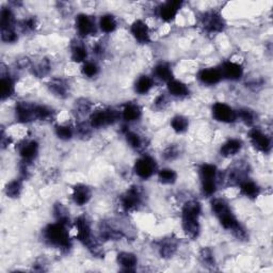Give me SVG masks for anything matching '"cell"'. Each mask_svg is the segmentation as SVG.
<instances>
[{
    "label": "cell",
    "instance_id": "19",
    "mask_svg": "<svg viewBox=\"0 0 273 273\" xmlns=\"http://www.w3.org/2000/svg\"><path fill=\"white\" fill-rule=\"evenodd\" d=\"M47 88L57 97L60 98H65L68 92H69V86L67 84V81L63 78H53L49 80L48 84H47Z\"/></svg>",
    "mask_w": 273,
    "mask_h": 273
},
{
    "label": "cell",
    "instance_id": "37",
    "mask_svg": "<svg viewBox=\"0 0 273 273\" xmlns=\"http://www.w3.org/2000/svg\"><path fill=\"white\" fill-rule=\"evenodd\" d=\"M35 121H46L53 116V109L45 105H34L33 107Z\"/></svg>",
    "mask_w": 273,
    "mask_h": 273
},
{
    "label": "cell",
    "instance_id": "8",
    "mask_svg": "<svg viewBox=\"0 0 273 273\" xmlns=\"http://www.w3.org/2000/svg\"><path fill=\"white\" fill-rule=\"evenodd\" d=\"M212 117L215 118L217 122L223 124H231L237 121L236 110H234L232 107L225 103H215L212 105L211 108Z\"/></svg>",
    "mask_w": 273,
    "mask_h": 273
},
{
    "label": "cell",
    "instance_id": "43",
    "mask_svg": "<svg viewBox=\"0 0 273 273\" xmlns=\"http://www.w3.org/2000/svg\"><path fill=\"white\" fill-rule=\"evenodd\" d=\"M200 260L205 267H213L215 266V257H213V253L209 247L202 249L200 252Z\"/></svg>",
    "mask_w": 273,
    "mask_h": 273
},
{
    "label": "cell",
    "instance_id": "14",
    "mask_svg": "<svg viewBox=\"0 0 273 273\" xmlns=\"http://www.w3.org/2000/svg\"><path fill=\"white\" fill-rule=\"evenodd\" d=\"M220 72L223 79L237 81L242 78L244 69L243 66L239 63H236L233 61H225L220 67Z\"/></svg>",
    "mask_w": 273,
    "mask_h": 273
},
{
    "label": "cell",
    "instance_id": "1",
    "mask_svg": "<svg viewBox=\"0 0 273 273\" xmlns=\"http://www.w3.org/2000/svg\"><path fill=\"white\" fill-rule=\"evenodd\" d=\"M210 206L211 211L218 218L223 229L232 232L236 238L240 240L246 238L247 234L245 229L240 224L238 219L236 218L227 201L224 198L216 197L211 201Z\"/></svg>",
    "mask_w": 273,
    "mask_h": 273
},
{
    "label": "cell",
    "instance_id": "47",
    "mask_svg": "<svg viewBox=\"0 0 273 273\" xmlns=\"http://www.w3.org/2000/svg\"><path fill=\"white\" fill-rule=\"evenodd\" d=\"M19 27L21 28L22 31L25 32H31L33 31L35 28H37V20L33 17H28L22 19L19 23Z\"/></svg>",
    "mask_w": 273,
    "mask_h": 273
},
{
    "label": "cell",
    "instance_id": "2",
    "mask_svg": "<svg viewBox=\"0 0 273 273\" xmlns=\"http://www.w3.org/2000/svg\"><path fill=\"white\" fill-rule=\"evenodd\" d=\"M202 205L198 201L186 202L182 210V227L184 233L191 239H196L201 233Z\"/></svg>",
    "mask_w": 273,
    "mask_h": 273
},
{
    "label": "cell",
    "instance_id": "44",
    "mask_svg": "<svg viewBox=\"0 0 273 273\" xmlns=\"http://www.w3.org/2000/svg\"><path fill=\"white\" fill-rule=\"evenodd\" d=\"M176 251V244L172 240H165L161 242L159 246V252L162 257H171Z\"/></svg>",
    "mask_w": 273,
    "mask_h": 273
},
{
    "label": "cell",
    "instance_id": "26",
    "mask_svg": "<svg viewBox=\"0 0 273 273\" xmlns=\"http://www.w3.org/2000/svg\"><path fill=\"white\" fill-rule=\"evenodd\" d=\"M240 193L247 198H256L260 194V187L253 181L245 179L239 185Z\"/></svg>",
    "mask_w": 273,
    "mask_h": 273
},
{
    "label": "cell",
    "instance_id": "7",
    "mask_svg": "<svg viewBox=\"0 0 273 273\" xmlns=\"http://www.w3.org/2000/svg\"><path fill=\"white\" fill-rule=\"evenodd\" d=\"M120 203L125 211L137 210L143 203V193L139 187H130L121 195Z\"/></svg>",
    "mask_w": 273,
    "mask_h": 273
},
{
    "label": "cell",
    "instance_id": "13",
    "mask_svg": "<svg viewBox=\"0 0 273 273\" xmlns=\"http://www.w3.org/2000/svg\"><path fill=\"white\" fill-rule=\"evenodd\" d=\"M130 33L140 44H148L151 42V31L147 23L141 19L135 20L130 26Z\"/></svg>",
    "mask_w": 273,
    "mask_h": 273
},
{
    "label": "cell",
    "instance_id": "3",
    "mask_svg": "<svg viewBox=\"0 0 273 273\" xmlns=\"http://www.w3.org/2000/svg\"><path fill=\"white\" fill-rule=\"evenodd\" d=\"M67 227L68 224L59 221L46 225L42 232L44 241L61 250H69L72 246V239H70Z\"/></svg>",
    "mask_w": 273,
    "mask_h": 273
},
{
    "label": "cell",
    "instance_id": "45",
    "mask_svg": "<svg viewBox=\"0 0 273 273\" xmlns=\"http://www.w3.org/2000/svg\"><path fill=\"white\" fill-rule=\"evenodd\" d=\"M162 156H163L164 160L173 161L180 156V148L177 147L176 145H170L169 147L164 150Z\"/></svg>",
    "mask_w": 273,
    "mask_h": 273
},
{
    "label": "cell",
    "instance_id": "41",
    "mask_svg": "<svg viewBox=\"0 0 273 273\" xmlns=\"http://www.w3.org/2000/svg\"><path fill=\"white\" fill-rule=\"evenodd\" d=\"M81 73L82 75L88 78H94V77H96L100 73V66L95 62L86 61L85 63H82Z\"/></svg>",
    "mask_w": 273,
    "mask_h": 273
},
{
    "label": "cell",
    "instance_id": "21",
    "mask_svg": "<svg viewBox=\"0 0 273 273\" xmlns=\"http://www.w3.org/2000/svg\"><path fill=\"white\" fill-rule=\"evenodd\" d=\"M142 116L140 106L136 103H127L121 111V117L126 123H133L139 121Z\"/></svg>",
    "mask_w": 273,
    "mask_h": 273
},
{
    "label": "cell",
    "instance_id": "16",
    "mask_svg": "<svg viewBox=\"0 0 273 273\" xmlns=\"http://www.w3.org/2000/svg\"><path fill=\"white\" fill-rule=\"evenodd\" d=\"M197 79L200 82L206 86H216L223 79L220 68L218 67H207L202 68L197 73Z\"/></svg>",
    "mask_w": 273,
    "mask_h": 273
},
{
    "label": "cell",
    "instance_id": "35",
    "mask_svg": "<svg viewBox=\"0 0 273 273\" xmlns=\"http://www.w3.org/2000/svg\"><path fill=\"white\" fill-rule=\"evenodd\" d=\"M158 181L163 185H173L177 181V173L171 168H163L157 171Z\"/></svg>",
    "mask_w": 273,
    "mask_h": 273
},
{
    "label": "cell",
    "instance_id": "48",
    "mask_svg": "<svg viewBox=\"0 0 273 273\" xmlns=\"http://www.w3.org/2000/svg\"><path fill=\"white\" fill-rule=\"evenodd\" d=\"M154 103H155V107L158 110H163L165 108V106L168 105V100H167V97L164 96V95L161 94V95H159L158 97H156V100Z\"/></svg>",
    "mask_w": 273,
    "mask_h": 273
},
{
    "label": "cell",
    "instance_id": "23",
    "mask_svg": "<svg viewBox=\"0 0 273 273\" xmlns=\"http://www.w3.org/2000/svg\"><path fill=\"white\" fill-rule=\"evenodd\" d=\"M15 92V82L9 74H3L0 78V96L2 101L10 98Z\"/></svg>",
    "mask_w": 273,
    "mask_h": 273
},
{
    "label": "cell",
    "instance_id": "29",
    "mask_svg": "<svg viewBox=\"0 0 273 273\" xmlns=\"http://www.w3.org/2000/svg\"><path fill=\"white\" fill-rule=\"evenodd\" d=\"M101 236L105 240H120L124 235L121 230L112 227L108 223H104L102 224Z\"/></svg>",
    "mask_w": 273,
    "mask_h": 273
},
{
    "label": "cell",
    "instance_id": "10",
    "mask_svg": "<svg viewBox=\"0 0 273 273\" xmlns=\"http://www.w3.org/2000/svg\"><path fill=\"white\" fill-rule=\"evenodd\" d=\"M202 23H203L204 29L208 33H219L222 32L225 28V20L223 16L216 11H210L204 14V17L202 18Z\"/></svg>",
    "mask_w": 273,
    "mask_h": 273
},
{
    "label": "cell",
    "instance_id": "4",
    "mask_svg": "<svg viewBox=\"0 0 273 273\" xmlns=\"http://www.w3.org/2000/svg\"><path fill=\"white\" fill-rule=\"evenodd\" d=\"M74 227L76 231V239L84 244L93 255H101L102 249L96 239L94 238L91 224L88 218L85 216L78 217L74 222Z\"/></svg>",
    "mask_w": 273,
    "mask_h": 273
},
{
    "label": "cell",
    "instance_id": "25",
    "mask_svg": "<svg viewBox=\"0 0 273 273\" xmlns=\"http://www.w3.org/2000/svg\"><path fill=\"white\" fill-rule=\"evenodd\" d=\"M201 183L205 182H217L218 179V169L215 164L204 163L198 169Z\"/></svg>",
    "mask_w": 273,
    "mask_h": 273
},
{
    "label": "cell",
    "instance_id": "6",
    "mask_svg": "<svg viewBox=\"0 0 273 273\" xmlns=\"http://www.w3.org/2000/svg\"><path fill=\"white\" fill-rule=\"evenodd\" d=\"M134 171L138 177L141 180H150L154 174H156L158 171V165L152 156L144 155L138 158L134 164Z\"/></svg>",
    "mask_w": 273,
    "mask_h": 273
},
{
    "label": "cell",
    "instance_id": "12",
    "mask_svg": "<svg viewBox=\"0 0 273 273\" xmlns=\"http://www.w3.org/2000/svg\"><path fill=\"white\" fill-rule=\"evenodd\" d=\"M249 138H250V141L252 145L259 152H262L264 154H267L271 151L272 147V142L271 138L264 134L262 130L258 128H252L249 133Z\"/></svg>",
    "mask_w": 273,
    "mask_h": 273
},
{
    "label": "cell",
    "instance_id": "17",
    "mask_svg": "<svg viewBox=\"0 0 273 273\" xmlns=\"http://www.w3.org/2000/svg\"><path fill=\"white\" fill-rule=\"evenodd\" d=\"M40 145L35 140H30L19 146V156L25 163H31L39 155Z\"/></svg>",
    "mask_w": 273,
    "mask_h": 273
},
{
    "label": "cell",
    "instance_id": "42",
    "mask_svg": "<svg viewBox=\"0 0 273 273\" xmlns=\"http://www.w3.org/2000/svg\"><path fill=\"white\" fill-rule=\"evenodd\" d=\"M54 215L56 217V221L63 222L69 224V216L67 209L61 203H57L54 206Z\"/></svg>",
    "mask_w": 273,
    "mask_h": 273
},
{
    "label": "cell",
    "instance_id": "11",
    "mask_svg": "<svg viewBox=\"0 0 273 273\" xmlns=\"http://www.w3.org/2000/svg\"><path fill=\"white\" fill-rule=\"evenodd\" d=\"M75 26H76L77 33L81 38H86V37H89V35H93L94 33H96V30H97V26H96V23H95L94 18L86 13H80L76 16Z\"/></svg>",
    "mask_w": 273,
    "mask_h": 273
},
{
    "label": "cell",
    "instance_id": "34",
    "mask_svg": "<svg viewBox=\"0 0 273 273\" xmlns=\"http://www.w3.org/2000/svg\"><path fill=\"white\" fill-rule=\"evenodd\" d=\"M22 191V179H15L5 187V193L10 198H17Z\"/></svg>",
    "mask_w": 273,
    "mask_h": 273
},
{
    "label": "cell",
    "instance_id": "30",
    "mask_svg": "<svg viewBox=\"0 0 273 273\" xmlns=\"http://www.w3.org/2000/svg\"><path fill=\"white\" fill-rule=\"evenodd\" d=\"M154 87V80L147 75H141L135 82V91L140 95L147 94Z\"/></svg>",
    "mask_w": 273,
    "mask_h": 273
},
{
    "label": "cell",
    "instance_id": "20",
    "mask_svg": "<svg viewBox=\"0 0 273 273\" xmlns=\"http://www.w3.org/2000/svg\"><path fill=\"white\" fill-rule=\"evenodd\" d=\"M242 146H243V143H242L241 140L232 138V139H229L228 141H225L224 143L221 145L220 154H221V156H223V157L230 158V157L237 155V154L241 151Z\"/></svg>",
    "mask_w": 273,
    "mask_h": 273
},
{
    "label": "cell",
    "instance_id": "24",
    "mask_svg": "<svg viewBox=\"0 0 273 273\" xmlns=\"http://www.w3.org/2000/svg\"><path fill=\"white\" fill-rule=\"evenodd\" d=\"M117 264L122 267L124 271H135L138 265V258L132 252H121L116 256Z\"/></svg>",
    "mask_w": 273,
    "mask_h": 273
},
{
    "label": "cell",
    "instance_id": "15",
    "mask_svg": "<svg viewBox=\"0 0 273 273\" xmlns=\"http://www.w3.org/2000/svg\"><path fill=\"white\" fill-rule=\"evenodd\" d=\"M33 107L34 105L29 104L27 102L17 103L15 106L16 121L21 124H28L35 121Z\"/></svg>",
    "mask_w": 273,
    "mask_h": 273
},
{
    "label": "cell",
    "instance_id": "28",
    "mask_svg": "<svg viewBox=\"0 0 273 273\" xmlns=\"http://www.w3.org/2000/svg\"><path fill=\"white\" fill-rule=\"evenodd\" d=\"M0 28L2 30L15 29V15L9 7H3L0 11Z\"/></svg>",
    "mask_w": 273,
    "mask_h": 273
},
{
    "label": "cell",
    "instance_id": "38",
    "mask_svg": "<svg viewBox=\"0 0 273 273\" xmlns=\"http://www.w3.org/2000/svg\"><path fill=\"white\" fill-rule=\"evenodd\" d=\"M236 116H237V120L241 121L243 124L249 125V126L253 125L256 121L255 112L249 108H241L239 110H237Z\"/></svg>",
    "mask_w": 273,
    "mask_h": 273
},
{
    "label": "cell",
    "instance_id": "22",
    "mask_svg": "<svg viewBox=\"0 0 273 273\" xmlns=\"http://www.w3.org/2000/svg\"><path fill=\"white\" fill-rule=\"evenodd\" d=\"M167 88H168L169 94L173 97L183 98V97H187L188 95L190 94L189 87L185 84V82H183L181 80L173 79V80L169 81L167 84Z\"/></svg>",
    "mask_w": 273,
    "mask_h": 273
},
{
    "label": "cell",
    "instance_id": "33",
    "mask_svg": "<svg viewBox=\"0 0 273 273\" xmlns=\"http://www.w3.org/2000/svg\"><path fill=\"white\" fill-rule=\"evenodd\" d=\"M124 136L130 148L139 151L140 148H142V146H143V139H142V137L139 134L133 132V130H129L128 128H126L124 130Z\"/></svg>",
    "mask_w": 273,
    "mask_h": 273
},
{
    "label": "cell",
    "instance_id": "31",
    "mask_svg": "<svg viewBox=\"0 0 273 273\" xmlns=\"http://www.w3.org/2000/svg\"><path fill=\"white\" fill-rule=\"evenodd\" d=\"M98 28L104 33H112L117 28V21L112 14H104L98 21Z\"/></svg>",
    "mask_w": 273,
    "mask_h": 273
},
{
    "label": "cell",
    "instance_id": "36",
    "mask_svg": "<svg viewBox=\"0 0 273 273\" xmlns=\"http://www.w3.org/2000/svg\"><path fill=\"white\" fill-rule=\"evenodd\" d=\"M171 128L174 130L176 134H184L188 130L189 127V121L188 118L184 115L177 114L173 116L171 120Z\"/></svg>",
    "mask_w": 273,
    "mask_h": 273
},
{
    "label": "cell",
    "instance_id": "32",
    "mask_svg": "<svg viewBox=\"0 0 273 273\" xmlns=\"http://www.w3.org/2000/svg\"><path fill=\"white\" fill-rule=\"evenodd\" d=\"M70 58L76 63H85L88 59L87 47L81 43L74 44L70 51Z\"/></svg>",
    "mask_w": 273,
    "mask_h": 273
},
{
    "label": "cell",
    "instance_id": "5",
    "mask_svg": "<svg viewBox=\"0 0 273 273\" xmlns=\"http://www.w3.org/2000/svg\"><path fill=\"white\" fill-rule=\"evenodd\" d=\"M121 117V111L114 108H106L93 111L90 115L89 123L92 128H102L115 124Z\"/></svg>",
    "mask_w": 273,
    "mask_h": 273
},
{
    "label": "cell",
    "instance_id": "40",
    "mask_svg": "<svg viewBox=\"0 0 273 273\" xmlns=\"http://www.w3.org/2000/svg\"><path fill=\"white\" fill-rule=\"evenodd\" d=\"M55 134L60 140L68 141L73 139L75 130L72 126H69V125H56Z\"/></svg>",
    "mask_w": 273,
    "mask_h": 273
},
{
    "label": "cell",
    "instance_id": "46",
    "mask_svg": "<svg viewBox=\"0 0 273 273\" xmlns=\"http://www.w3.org/2000/svg\"><path fill=\"white\" fill-rule=\"evenodd\" d=\"M2 40L5 43H15L18 40V35L15 29L2 30Z\"/></svg>",
    "mask_w": 273,
    "mask_h": 273
},
{
    "label": "cell",
    "instance_id": "9",
    "mask_svg": "<svg viewBox=\"0 0 273 273\" xmlns=\"http://www.w3.org/2000/svg\"><path fill=\"white\" fill-rule=\"evenodd\" d=\"M184 3L179 0H168L158 7L157 15L164 22H172L183 8Z\"/></svg>",
    "mask_w": 273,
    "mask_h": 273
},
{
    "label": "cell",
    "instance_id": "27",
    "mask_svg": "<svg viewBox=\"0 0 273 273\" xmlns=\"http://www.w3.org/2000/svg\"><path fill=\"white\" fill-rule=\"evenodd\" d=\"M154 75L156 76L157 79L163 82H168L174 79V74L173 69L171 65L167 62H161L158 63L155 67H154Z\"/></svg>",
    "mask_w": 273,
    "mask_h": 273
},
{
    "label": "cell",
    "instance_id": "39",
    "mask_svg": "<svg viewBox=\"0 0 273 273\" xmlns=\"http://www.w3.org/2000/svg\"><path fill=\"white\" fill-rule=\"evenodd\" d=\"M51 68H52V64H51L49 60H47V59H42L40 62L33 65L32 74L34 76L39 77V78H43L46 75L49 74Z\"/></svg>",
    "mask_w": 273,
    "mask_h": 273
},
{
    "label": "cell",
    "instance_id": "18",
    "mask_svg": "<svg viewBox=\"0 0 273 273\" xmlns=\"http://www.w3.org/2000/svg\"><path fill=\"white\" fill-rule=\"evenodd\" d=\"M92 197V190L85 184H77L73 187L72 200L77 206L87 205Z\"/></svg>",
    "mask_w": 273,
    "mask_h": 273
}]
</instances>
